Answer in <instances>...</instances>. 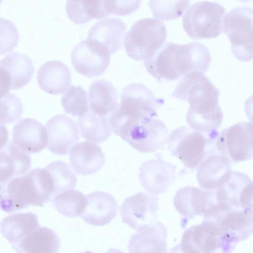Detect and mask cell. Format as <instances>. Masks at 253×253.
I'll return each mask as SVG.
<instances>
[{
  "label": "cell",
  "instance_id": "1",
  "mask_svg": "<svg viewBox=\"0 0 253 253\" xmlns=\"http://www.w3.org/2000/svg\"><path fill=\"white\" fill-rule=\"evenodd\" d=\"M211 62L210 51L200 42H168L144 64L147 72L154 78L174 81L192 71L204 73Z\"/></svg>",
  "mask_w": 253,
  "mask_h": 253
},
{
  "label": "cell",
  "instance_id": "2",
  "mask_svg": "<svg viewBox=\"0 0 253 253\" xmlns=\"http://www.w3.org/2000/svg\"><path fill=\"white\" fill-rule=\"evenodd\" d=\"M54 185L49 172L37 168L0 184V207L7 212L30 205L42 206L53 198Z\"/></svg>",
  "mask_w": 253,
  "mask_h": 253
},
{
  "label": "cell",
  "instance_id": "3",
  "mask_svg": "<svg viewBox=\"0 0 253 253\" xmlns=\"http://www.w3.org/2000/svg\"><path fill=\"white\" fill-rule=\"evenodd\" d=\"M164 100L157 98L142 84H131L123 90L121 101L109 118L114 132L124 139L129 129L144 121L155 118L157 109Z\"/></svg>",
  "mask_w": 253,
  "mask_h": 253
},
{
  "label": "cell",
  "instance_id": "4",
  "mask_svg": "<svg viewBox=\"0 0 253 253\" xmlns=\"http://www.w3.org/2000/svg\"><path fill=\"white\" fill-rule=\"evenodd\" d=\"M204 218L216 227L223 253H230L238 243L253 233V211L248 209L236 208L223 203L211 209Z\"/></svg>",
  "mask_w": 253,
  "mask_h": 253
},
{
  "label": "cell",
  "instance_id": "5",
  "mask_svg": "<svg viewBox=\"0 0 253 253\" xmlns=\"http://www.w3.org/2000/svg\"><path fill=\"white\" fill-rule=\"evenodd\" d=\"M219 90L203 73L192 71L183 76L171 96L188 102V112L201 116L222 114Z\"/></svg>",
  "mask_w": 253,
  "mask_h": 253
},
{
  "label": "cell",
  "instance_id": "6",
  "mask_svg": "<svg viewBox=\"0 0 253 253\" xmlns=\"http://www.w3.org/2000/svg\"><path fill=\"white\" fill-rule=\"evenodd\" d=\"M167 37V30L163 22L155 18L141 19L126 34L125 50L132 59L147 62L164 45Z\"/></svg>",
  "mask_w": 253,
  "mask_h": 253
},
{
  "label": "cell",
  "instance_id": "7",
  "mask_svg": "<svg viewBox=\"0 0 253 253\" xmlns=\"http://www.w3.org/2000/svg\"><path fill=\"white\" fill-rule=\"evenodd\" d=\"M214 140L190 127L182 126L169 136L168 149L186 167L195 169L214 150Z\"/></svg>",
  "mask_w": 253,
  "mask_h": 253
},
{
  "label": "cell",
  "instance_id": "8",
  "mask_svg": "<svg viewBox=\"0 0 253 253\" xmlns=\"http://www.w3.org/2000/svg\"><path fill=\"white\" fill-rule=\"evenodd\" d=\"M225 13L224 7L217 2H196L184 13L182 17L183 27L192 39L215 38L223 31Z\"/></svg>",
  "mask_w": 253,
  "mask_h": 253
},
{
  "label": "cell",
  "instance_id": "9",
  "mask_svg": "<svg viewBox=\"0 0 253 253\" xmlns=\"http://www.w3.org/2000/svg\"><path fill=\"white\" fill-rule=\"evenodd\" d=\"M223 30L231 42V51L239 60L253 59V9L240 6L224 18Z\"/></svg>",
  "mask_w": 253,
  "mask_h": 253
},
{
  "label": "cell",
  "instance_id": "10",
  "mask_svg": "<svg viewBox=\"0 0 253 253\" xmlns=\"http://www.w3.org/2000/svg\"><path fill=\"white\" fill-rule=\"evenodd\" d=\"M219 153L234 163L253 157V123L241 122L223 129L216 140Z\"/></svg>",
  "mask_w": 253,
  "mask_h": 253
},
{
  "label": "cell",
  "instance_id": "11",
  "mask_svg": "<svg viewBox=\"0 0 253 253\" xmlns=\"http://www.w3.org/2000/svg\"><path fill=\"white\" fill-rule=\"evenodd\" d=\"M159 199L157 195L139 192L124 201L120 207L123 221L138 231L156 222Z\"/></svg>",
  "mask_w": 253,
  "mask_h": 253
},
{
  "label": "cell",
  "instance_id": "12",
  "mask_svg": "<svg viewBox=\"0 0 253 253\" xmlns=\"http://www.w3.org/2000/svg\"><path fill=\"white\" fill-rule=\"evenodd\" d=\"M110 55L101 45L86 39L73 48L71 61L78 73L91 78L105 71L109 64Z\"/></svg>",
  "mask_w": 253,
  "mask_h": 253
},
{
  "label": "cell",
  "instance_id": "13",
  "mask_svg": "<svg viewBox=\"0 0 253 253\" xmlns=\"http://www.w3.org/2000/svg\"><path fill=\"white\" fill-rule=\"evenodd\" d=\"M34 67L26 54L14 52L4 57L0 62V96L2 98L11 89H19L31 80Z\"/></svg>",
  "mask_w": 253,
  "mask_h": 253
},
{
  "label": "cell",
  "instance_id": "14",
  "mask_svg": "<svg viewBox=\"0 0 253 253\" xmlns=\"http://www.w3.org/2000/svg\"><path fill=\"white\" fill-rule=\"evenodd\" d=\"M168 129L165 124L156 118L144 121L131 127L124 140L142 153L154 152L167 143Z\"/></svg>",
  "mask_w": 253,
  "mask_h": 253
},
{
  "label": "cell",
  "instance_id": "15",
  "mask_svg": "<svg viewBox=\"0 0 253 253\" xmlns=\"http://www.w3.org/2000/svg\"><path fill=\"white\" fill-rule=\"evenodd\" d=\"M221 245L216 227L212 221L205 219L201 224L186 230L180 244L183 253H215Z\"/></svg>",
  "mask_w": 253,
  "mask_h": 253
},
{
  "label": "cell",
  "instance_id": "16",
  "mask_svg": "<svg viewBox=\"0 0 253 253\" xmlns=\"http://www.w3.org/2000/svg\"><path fill=\"white\" fill-rule=\"evenodd\" d=\"M140 183L147 191L158 195L167 191L176 178V167L161 157L145 161L139 169Z\"/></svg>",
  "mask_w": 253,
  "mask_h": 253
},
{
  "label": "cell",
  "instance_id": "17",
  "mask_svg": "<svg viewBox=\"0 0 253 253\" xmlns=\"http://www.w3.org/2000/svg\"><path fill=\"white\" fill-rule=\"evenodd\" d=\"M48 149L52 153L63 155L69 153L79 139L76 122L65 115L50 118L46 123Z\"/></svg>",
  "mask_w": 253,
  "mask_h": 253
},
{
  "label": "cell",
  "instance_id": "18",
  "mask_svg": "<svg viewBox=\"0 0 253 253\" xmlns=\"http://www.w3.org/2000/svg\"><path fill=\"white\" fill-rule=\"evenodd\" d=\"M173 202L177 211L184 217V222L197 215L203 216L207 210L216 203L214 191L186 186L176 193Z\"/></svg>",
  "mask_w": 253,
  "mask_h": 253
},
{
  "label": "cell",
  "instance_id": "19",
  "mask_svg": "<svg viewBox=\"0 0 253 253\" xmlns=\"http://www.w3.org/2000/svg\"><path fill=\"white\" fill-rule=\"evenodd\" d=\"M231 174L229 159L220 153H212L199 165L196 176L202 188L214 191L222 187L229 179Z\"/></svg>",
  "mask_w": 253,
  "mask_h": 253
},
{
  "label": "cell",
  "instance_id": "20",
  "mask_svg": "<svg viewBox=\"0 0 253 253\" xmlns=\"http://www.w3.org/2000/svg\"><path fill=\"white\" fill-rule=\"evenodd\" d=\"M13 143L23 151L37 153L48 144L47 132L41 123L28 118L20 120L13 129Z\"/></svg>",
  "mask_w": 253,
  "mask_h": 253
},
{
  "label": "cell",
  "instance_id": "21",
  "mask_svg": "<svg viewBox=\"0 0 253 253\" xmlns=\"http://www.w3.org/2000/svg\"><path fill=\"white\" fill-rule=\"evenodd\" d=\"M126 27L120 19L108 18L96 22L89 30L87 40L106 48L111 54L122 46Z\"/></svg>",
  "mask_w": 253,
  "mask_h": 253
},
{
  "label": "cell",
  "instance_id": "22",
  "mask_svg": "<svg viewBox=\"0 0 253 253\" xmlns=\"http://www.w3.org/2000/svg\"><path fill=\"white\" fill-rule=\"evenodd\" d=\"M167 229L161 222L138 231L130 238L129 253H168L166 238Z\"/></svg>",
  "mask_w": 253,
  "mask_h": 253
},
{
  "label": "cell",
  "instance_id": "23",
  "mask_svg": "<svg viewBox=\"0 0 253 253\" xmlns=\"http://www.w3.org/2000/svg\"><path fill=\"white\" fill-rule=\"evenodd\" d=\"M70 162L78 174L87 175L100 170L105 162V154L101 148L91 142L77 143L72 149Z\"/></svg>",
  "mask_w": 253,
  "mask_h": 253
},
{
  "label": "cell",
  "instance_id": "24",
  "mask_svg": "<svg viewBox=\"0 0 253 253\" xmlns=\"http://www.w3.org/2000/svg\"><path fill=\"white\" fill-rule=\"evenodd\" d=\"M87 206L82 215L86 223L95 226H103L114 219L117 212V203L109 193L95 191L86 195Z\"/></svg>",
  "mask_w": 253,
  "mask_h": 253
},
{
  "label": "cell",
  "instance_id": "25",
  "mask_svg": "<svg viewBox=\"0 0 253 253\" xmlns=\"http://www.w3.org/2000/svg\"><path fill=\"white\" fill-rule=\"evenodd\" d=\"M37 82L41 89L52 94L66 91L70 84L71 75L69 68L58 60L48 61L37 72Z\"/></svg>",
  "mask_w": 253,
  "mask_h": 253
},
{
  "label": "cell",
  "instance_id": "26",
  "mask_svg": "<svg viewBox=\"0 0 253 253\" xmlns=\"http://www.w3.org/2000/svg\"><path fill=\"white\" fill-rule=\"evenodd\" d=\"M60 242L51 229L39 227L12 245L17 253H58Z\"/></svg>",
  "mask_w": 253,
  "mask_h": 253
},
{
  "label": "cell",
  "instance_id": "27",
  "mask_svg": "<svg viewBox=\"0 0 253 253\" xmlns=\"http://www.w3.org/2000/svg\"><path fill=\"white\" fill-rule=\"evenodd\" d=\"M0 184L9 181L14 176L26 173L31 166V158L14 143L9 142L0 152Z\"/></svg>",
  "mask_w": 253,
  "mask_h": 253
},
{
  "label": "cell",
  "instance_id": "28",
  "mask_svg": "<svg viewBox=\"0 0 253 253\" xmlns=\"http://www.w3.org/2000/svg\"><path fill=\"white\" fill-rule=\"evenodd\" d=\"M88 102L92 111L106 117L112 114L118 106L117 90L109 81L96 80L89 87Z\"/></svg>",
  "mask_w": 253,
  "mask_h": 253
},
{
  "label": "cell",
  "instance_id": "29",
  "mask_svg": "<svg viewBox=\"0 0 253 253\" xmlns=\"http://www.w3.org/2000/svg\"><path fill=\"white\" fill-rule=\"evenodd\" d=\"M40 227L38 216L32 212L17 213L5 217L1 222L0 232L11 245Z\"/></svg>",
  "mask_w": 253,
  "mask_h": 253
},
{
  "label": "cell",
  "instance_id": "30",
  "mask_svg": "<svg viewBox=\"0 0 253 253\" xmlns=\"http://www.w3.org/2000/svg\"><path fill=\"white\" fill-rule=\"evenodd\" d=\"M78 122L83 137L91 142H102L111 134L112 129L107 117L99 115L90 109L80 117Z\"/></svg>",
  "mask_w": 253,
  "mask_h": 253
},
{
  "label": "cell",
  "instance_id": "31",
  "mask_svg": "<svg viewBox=\"0 0 253 253\" xmlns=\"http://www.w3.org/2000/svg\"><path fill=\"white\" fill-rule=\"evenodd\" d=\"M66 11L69 18L77 24H84L93 19L108 16L104 0H68Z\"/></svg>",
  "mask_w": 253,
  "mask_h": 253
},
{
  "label": "cell",
  "instance_id": "32",
  "mask_svg": "<svg viewBox=\"0 0 253 253\" xmlns=\"http://www.w3.org/2000/svg\"><path fill=\"white\" fill-rule=\"evenodd\" d=\"M55 209L69 217L82 215L88 204L86 197L80 191L69 189L55 195L52 199Z\"/></svg>",
  "mask_w": 253,
  "mask_h": 253
},
{
  "label": "cell",
  "instance_id": "33",
  "mask_svg": "<svg viewBox=\"0 0 253 253\" xmlns=\"http://www.w3.org/2000/svg\"><path fill=\"white\" fill-rule=\"evenodd\" d=\"M252 181L248 175L233 171L229 179L219 189L214 190L217 202H224L236 208L240 207L239 200L243 188Z\"/></svg>",
  "mask_w": 253,
  "mask_h": 253
},
{
  "label": "cell",
  "instance_id": "34",
  "mask_svg": "<svg viewBox=\"0 0 253 253\" xmlns=\"http://www.w3.org/2000/svg\"><path fill=\"white\" fill-rule=\"evenodd\" d=\"M45 169L49 172L53 180V198L62 192L74 188L76 186V175L69 165L64 162H53L49 164Z\"/></svg>",
  "mask_w": 253,
  "mask_h": 253
},
{
  "label": "cell",
  "instance_id": "35",
  "mask_svg": "<svg viewBox=\"0 0 253 253\" xmlns=\"http://www.w3.org/2000/svg\"><path fill=\"white\" fill-rule=\"evenodd\" d=\"M86 92L81 86L71 85L63 96L61 104L65 112L81 117L88 110Z\"/></svg>",
  "mask_w": 253,
  "mask_h": 253
},
{
  "label": "cell",
  "instance_id": "36",
  "mask_svg": "<svg viewBox=\"0 0 253 253\" xmlns=\"http://www.w3.org/2000/svg\"><path fill=\"white\" fill-rule=\"evenodd\" d=\"M189 3V0H150L149 5L156 18L168 21L182 15Z\"/></svg>",
  "mask_w": 253,
  "mask_h": 253
},
{
  "label": "cell",
  "instance_id": "37",
  "mask_svg": "<svg viewBox=\"0 0 253 253\" xmlns=\"http://www.w3.org/2000/svg\"><path fill=\"white\" fill-rule=\"evenodd\" d=\"M22 108L20 99L13 94H7L0 98V123L9 124L17 121L22 115Z\"/></svg>",
  "mask_w": 253,
  "mask_h": 253
},
{
  "label": "cell",
  "instance_id": "38",
  "mask_svg": "<svg viewBox=\"0 0 253 253\" xmlns=\"http://www.w3.org/2000/svg\"><path fill=\"white\" fill-rule=\"evenodd\" d=\"M108 13L118 15L129 14L136 10L140 4L138 0H104Z\"/></svg>",
  "mask_w": 253,
  "mask_h": 253
},
{
  "label": "cell",
  "instance_id": "39",
  "mask_svg": "<svg viewBox=\"0 0 253 253\" xmlns=\"http://www.w3.org/2000/svg\"><path fill=\"white\" fill-rule=\"evenodd\" d=\"M240 207L253 211V182L249 183L242 190L239 197Z\"/></svg>",
  "mask_w": 253,
  "mask_h": 253
},
{
  "label": "cell",
  "instance_id": "40",
  "mask_svg": "<svg viewBox=\"0 0 253 253\" xmlns=\"http://www.w3.org/2000/svg\"><path fill=\"white\" fill-rule=\"evenodd\" d=\"M245 111L248 118L253 123V95L245 101Z\"/></svg>",
  "mask_w": 253,
  "mask_h": 253
},
{
  "label": "cell",
  "instance_id": "41",
  "mask_svg": "<svg viewBox=\"0 0 253 253\" xmlns=\"http://www.w3.org/2000/svg\"><path fill=\"white\" fill-rule=\"evenodd\" d=\"M169 253H183L181 249L180 245H177L173 247Z\"/></svg>",
  "mask_w": 253,
  "mask_h": 253
},
{
  "label": "cell",
  "instance_id": "42",
  "mask_svg": "<svg viewBox=\"0 0 253 253\" xmlns=\"http://www.w3.org/2000/svg\"><path fill=\"white\" fill-rule=\"evenodd\" d=\"M105 253H124L122 251L117 249L111 248L108 250Z\"/></svg>",
  "mask_w": 253,
  "mask_h": 253
},
{
  "label": "cell",
  "instance_id": "43",
  "mask_svg": "<svg viewBox=\"0 0 253 253\" xmlns=\"http://www.w3.org/2000/svg\"><path fill=\"white\" fill-rule=\"evenodd\" d=\"M84 253H93L91 252H89V251H85V252H84Z\"/></svg>",
  "mask_w": 253,
  "mask_h": 253
}]
</instances>
